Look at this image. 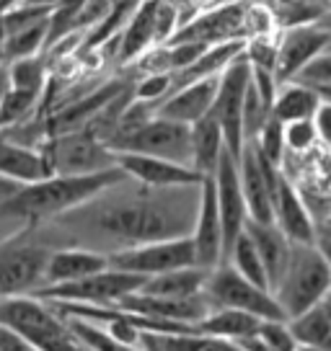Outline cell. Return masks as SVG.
Segmentation results:
<instances>
[{"instance_id":"cell-28","label":"cell","mask_w":331,"mask_h":351,"mask_svg":"<svg viewBox=\"0 0 331 351\" xmlns=\"http://www.w3.org/2000/svg\"><path fill=\"white\" fill-rule=\"evenodd\" d=\"M145 351H246L238 341L212 339L202 333H187V336H174V333H143Z\"/></svg>"},{"instance_id":"cell-49","label":"cell","mask_w":331,"mask_h":351,"mask_svg":"<svg viewBox=\"0 0 331 351\" xmlns=\"http://www.w3.org/2000/svg\"><path fill=\"white\" fill-rule=\"evenodd\" d=\"M111 3H119V0H111Z\"/></svg>"},{"instance_id":"cell-50","label":"cell","mask_w":331,"mask_h":351,"mask_svg":"<svg viewBox=\"0 0 331 351\" xmlns=\"http://www.w3.org/2000/svg\"><path fill=\"white\" fill-rule=\"evenodd\" d=\"M329 49H331V44H329Z\"/></svg>"},{"instance_id":"cell-26","label":"cell","mask_w":331,"mask_h":351,"mask_svg":"<svg viewBox=\"0 0 331 351\" xmlns=\"http://www.w3.org/2000/svg\"><path fill=\"white\" fill-rule=\"evenodd\" d=\"M262 318L243 310H231V307H212L210 313L197 323V333L212 336V339L225 341H243L254 336Z\"/></svg>"},{"instance_id":"cell-35","label":"cell","mask_w":331,"mask_h":351,"mask_svg":"<svg viewBox=\"0 0 331 351\" xmlns=\"http://www.w3.org/2000/svg\"><path fill=\"white\" fill-rule=\"evenodd\" d=\"M67 320V326L73 328L76 339L86 346V351H145L137 349V346H127L111 336L109 330L99 326V323H91V320L83 318H70V315H62Z\"/></svg>"},{"instance_id":"cell-15","label":"cell","mask_w":331,"mask_h":351,"mask_svg":"<svg viewBox=\"0 0 331 351\" xmlns=\"http://www.w3.org/2000/svg\"><path fill=\"white\" fill-rule=\"evenodd\" d=\"M212 181L218 191V209H220L222 230H225V256H228L231 245L238 241V235L246 230V222H249V207L241 189V168H238V160L228 153V147L222 153Z\"/></svg>"},{"instance_id":"cell-23","label":"cell","mask_w":331,"mask_h":351,"mask_svg":"<svg viewBox=\"0 0 331 351\" xmlns=\"http://www.w3.org/2000/svg\"><path fill=\"white\" fill-rule=\"evenodd\" d=\"M0 176H8L19 184H34L49 176L45 153L36 147H26L0 134Z\"/></svg>"},{"instance_id":"cell-43","label":"cell","mask_w":331,"mask_h":351,"mask_svg":"<svg viewBox=\"0 0 331 351\" xmlns=\"http://www.w3.org/2000/svg\"><path fill=\"white\" fill-rule=\"evenodd\" d=\"M5 49H8V29H5V21L0 16V65H5Z\"/></svg>"},{"instance_id":"cell-10","label":"cell","mask_w":331,"mask_h":351,"mask_svg":"<svg viewBox=\"0 0 331 351\" xmlns=\"http://www.w3.org/2000/svg\"><path fill=\"white\" fill-rule=\"evenodd\" d=\"M251 83V62L246 57V49L233 60L231 65L220 73V90L212 114L218 117L225 134L228 153L241 163L243 147H246V132H243V101Z\"/></svg>"},{"instance_id":"cell-42","label":"cell","mask_w":331,"mask_h":351,"mask_svg":"<svg viewBox=\"0 0 331 351\" xmlns=\"http://www.w3.org/2000/svg\"><path fill=\"white\" fill-rule=\"evenodd\" d=\"M21 189H23V184L13 181V178H8V176H0V207H5Z\"/></svg>"},{"instance_id":"cell-3","label":"cell","mask_w":331,"mask_h":351,"mask_svg":"<svg viewBox=\"0 0 331 351\" xmlns=\"http://www.w3.org/2000/svg\"><path fill=\"white\" fill-rule=\"evenodd\" d=\"M0 326L16 330L36 351H86L67 320L52 302L36 295H13L0 300Z\"/></svg>"},{"instance_id":"cell-12","label":"cell","mask_w":331,"mask_h":351,"mask_svg":"<svg viewBox=\"0 0 331 351\" xmlns=\"http://www.w3.org/2000/svg\"><path fill=\"white\" fill-rule=\"evenodd\" d=\"M246 8L249 0H233L199 11L192 21L179 29L171 42H199L205 47H215L222 42L246 39Z\"/></svg>"},{"instance_id":"cell-17","label":"cell","mask_w":331,"mask_h":351,"mask_svg":"<svg viewBox=\"0 0 331 351\" xmlns=\"http://www.w3.org/2000/svg\"><path fill=\"white\" fill-rule=\"evenodd\" d=\"M117 163L133 181L153 189L202 186V181H205V176L194 171L192 165L166 160V158H155V155L117 153Z\"/></svg>"},{"instance_id":"cell-29","label":"cell","mask_w":331,"mask_h":351,"mask_svg":"<svg viewBox=\"0 0 331 351\" xmlns=\"http://www.w3.org/2000/svg\"><path fill=\"white\" fill-rule=\"evenodd\" d=\"M222 263H231L233 269H236L241 276H246L249 282H254V285L264 287V289L272 292L264 261H262V256H259V251H256L254 241L249 238V232L246 230H243L241 235H238V241L231 245V251H228V256H225V261Z\"/></svg>"},{"instance_id":"cell-9","label":"cell","mask_w":331,"mask_h":351,"mask_svg":"<svg viewBox=\"0 0 331 351\" xmlns=\"http://www.w3.org/2000/svg\"><path fill=\"white\" fill-rule=\"evenodd\" d=\"M207 297L212 307H231V310H243L251 313L262 320H287L275 295L264 287L249 282L241 276L231 263H220L218 269L210 271L207 279Z\"/></svg>"},{"instance_id":"cell-31","label":"cell","mask_w":331,"mask_h":351,"mask_svg":"<svg viewBox=\"0 0 331 351\" xmlns=\"http://www.w3.org/2000/svg\"><path fill=\"white\" fill-rule=\"evenodd\" d=\"M246 351H298V339L293 336L290 320H262L254 336L238 341Z\"/></svg>"},{"instance_id":"cell-27","label":"cell","mask_w":331,"mask_h":351,"mask_svg":"<svg viewBox=\"0 0 331 351\" xmlns=\"http://www.w3.org/2000/svg\"><path fill=\"white\" fill-rule=\"evenodd\" d=\"M321 101H323V96L313 88L300 86V83H282L279 90H277L275 104H272V117L277 121H282V124L313 119Z\"/></svg>"},{"instance_id":"cell-14","label":"cell","mask_w":331,"mask_h":351,"mask_svg":"<svg viewBox=\"0 0 331 351\" xmlns=\"http://www.w3.org/2000/svg\"><path fill=\"white\" fill-rule=\"evenodd\" d=\"M331 32L321 23H300L282 29L279 34V55H277V83H290L313 57H319L323 49H329Z\"/></svg>"},{"instance_id":"cell-48","label":"cell","mask_w":331,"mask_h":351,"mask_svg":"<svg viewBox=\"0 0 331 351\" xmlns=\"http://www.w3.org/2000/svg\"><path fill=\"white\" fill-rule=\"evenodd\" d=\"M298 351H323V349H313V346H298Z\"/></svg>"},{"instance_id":"cell-13","label":"cell","mask_w":331,"mask_h":351,"mask_svg":"<svg viewBox=\"0 0 331 351\" xmlns=\"http://www.w3.org/2000/svg\"><path fill=\"white\" fill-rule=\"evenodd\" d=\"M241 189L249 207V219L251 222H275V204H272V191H275L277 176L282 173V168L269 163L264 155L256 150L254 143H246L241 155Z\"/></svg>"},{"instance_id":"cell-1","label":"cell","mask_w":331,"mask_h":351,"mask_svg":"<svg viewBox=\"0 0 331 351\" xmlns=\"http://www.w3.org/2000/svg\"><path fill=\"white\" fill-rule=\"evenodd\" d=\"M199 197L202 186L153 189L127 176L86 204L26 230L49 248L83 245L111 256L145 243L189 238L197 222Z\"/></svg>"},{"instance_id":"cell-8","label":"cell","mask_w":331,"mask_h":351,"mask_svg":"<svg viewBox=\"0 0 331 351\" xmlns=\"http://www.w3.org/2000/svg\"><path fill=\"white\" fill-rule=\"evenodd\" d=\"M148 276L130 274L122 269H104L99 274L83 276L78 282L55 287H39L29 295H36L49 302H76V305H119L124 297L140 292Z\"/></svg>"},{"instance_id":"cell-41","label":"cell","mask_w":331,"mask_h":351,"mask_svg":"<svg viewBox=\"0 0 331 351\" xmlns=\"http://www.w3.org/2000/svg\"><path fill=\"white\" fill-rule=\"evenodd\" d=\"M0 351H36V349L23 336H19L16 330L0 326Z\"/></svg>"},{"instance_id":"cell-4","label":"cell","mask_w":331,"mask_h":351,"mask_svg":"<svg viewBox=\"0 0 331 351\" xmlns=\"http://www.w3.org/2000/svg\"><path fill=\"white\" fill-rule=\"evenodd\" d=\"M331 287V266L326 261L319 243L313 245H298L293 243V256L287 263L285 274L275 287V300L279 302L287 320L308 313L310 307L321 302Z\"/></svg>"},{"instance_id":"cell-20","label":"cell","mask_w":331,"mask_h":351,"mask_svg":"<svg viewBox=\"0 0 331 351\" xmlns=\"http://www.w3.org/2000/svg\"><path fill=\"white\" fill-rule=\"evenodd\" d=\"M109 266H111L109 256L101 251H93V248H83V245L52 248L49 258H47V266H45L42 287L78 282V279H83V276L99 274V271L109 269Z\"/></svg>"},{"instance_id":"cell-37","label":"cell","mask_w":331,"mask_h":351,"mask_svg":"<svg viewBox=\"0 0 331 351\" xmlns=\"http://www.w3.org/2000/svg\"><path fill=\"white\" fill-rule=\"evenodd\" d=\"M249 143L256 145V150L264 155L269 163H275L282 168V160H285V153H287V145H285V124L282 121H277L275 117H269L262 132L256 134L254 140H249Z\"/></svg>"},{"instance_id":"cell-44","label":"cell","mask_w":331,"mask_h":351,"mask_svg":"<svg viewBox=\"0 0 331 351\" xmlns=\"http://www.w3.org/2000/svg\"><path fill=\"white\" fill-rule=\"evenodd\" d=\"M8 88H11V80H8V67L0 65V106H3V99H5Z\"/></svg>"},{"instance_id":"cell-47","label":"cell","mask_w":331,"mask_h":351,"mask_svg":"<svg viewBox=\"0 0 331 351\" xmlns=\"http://www.w3.org/2000/svg\"><path fill=\"white\" fill-rule=\"evenodd\" d=\"M19 3H23V0H0V16L5 11H11V8H16Z\"/></svg>"},{"instance_id":"cell-22","label":"cell","mask_w":331,"mask_h":351,"mask_svg":"<svg viewBox=\"0 0 331 351\" xmlns=\"http://www.w3.org/2000/svg\"><path fill=\"white\" fill-rule=\"evenodd\" d=\"M246 232H249V238L254 241L256 251H259L262 261H264L266 276H269V287H272V292H275V287L279 285L287 263H290V256H293V241L277 228L275 222H272V225H264V222H251V219H249V222H246Z\"/></svg>"},{"instance_id":"cell-36","label":"cell","mask_w":331,"mask_h":351,"mask_svg":"<svg viewBox=\"0 0 331 351\" xmlns=\"http://www.w3.org/2000/svg\"><path fill=\"white\" fill-rule=\"evenodd\" d=\"M272 117V104L259 93V88L254 86V80L249 83L246 90V101H243V132H246V143L254 140L262 132L266 121Z\"/></svg>"},{"instance_id":"cell-5","label":"cell","mask_w":331,"mask_h":351,"mask_svg":"<svg viewBox=\"0 0 331 351\" xmlns=\"http://www.w3.org/2000/svg\"><path fill=\"white\" fill-rule=\"evenodd\" d=\"M109 145L114 153L155 155V158L192 165V127L166 117H150L133 127H122L109 140Z\"/></svg>"},{"instance_id":"cell-16","label":"cell","mask_w":331,"mask_h":351,"mask_svg":"<svg viewBox=\"0 0 331 351\" xmlns=\"http://www.w3.org/2000/svg\"><path fill=\"white\" fill-rule=\"evenodd\" d=\"M194 251H197V266L202 269H218L225 261V230H222L220 209H218V191L212 176L202 184V197H199V212L194 230H192Z\"/></svg>"},{"instance_id":"cell-34","label":"cell","mask_w":331,"mask_h":351,"mask_svg":"<svg viewBox=\"0 0 331 351\" xmlns=\"http://www.w3.org/2000/svg\"><path fill=\"white\" fill-rule=\"evenodd\" d=\"M52 21V19H49ZM49 21L34 23L26 29L8 34V49H5V65L13 60H23V57L45 55L47 44H49Z\"/></svg>"},{"instance_id":"cell-21","label":"cell","mask_w":331,"mask_h":351,"mask_svg":"<svg viewBox=\"0 0 331 351\" xmlns=\"http://www.w3.org/2000/svg\"><path fill=\"white\" fill-rule=\"evenodd\" d=\"M155 16H158V0H140L137 3L135 13L119 34V52H117L119 65H133L148 49L158 47Z\"/></svg>"},{"instance_id":"cell-30","label":"cell","mask_w":331,"mask_h":351,"mask_svg":"<svg viewBox=\"0 0 331 351\" xmlns=\"http://www.w3.org/2000/svg\"><path fill=\"white\" fill-rule=\"evenodd\" d=\"M42 106H45V93L8 88L3 106H0V132L19 127V124L34 119V117H45V114H39Z\"/></svg>"},{"instance_id":"cell-24","label":"cell","mask_w":331,"mask_h":351,"mask_svg":"<svg viewBox=\"0 0 331 351\" xmlns=\"http://www.w3.org/2000/svg\"><path fill=\"white\" fill-rule=\"evenodd\" d=\"M222 153H225V134L218 117L210 111L207 117L192 124V165L205 178L215 176Z\"/></svg>"},{"instance_id":"cell-45","label":"cell","mask_w":331,"mask_h":351,"mask_svg":"<svg viewBox=\"0 0 331 351\" xmlns=\"http://www.w3.org/2000/svg\"><path fill=\"white\" fill-rule=\"evenodd\" d=\"M319 248L323 251V256H326V261H329V266H331V238L329 235L319 232Z\"/></svg>"},{"instance_id":"cell-32","label":"cell","mask_w":331,"mask_h":351,"mask_svg":"<svg viewBox=\"0 0 331 351\" xmlns=\"http://www.w3.org/2000/svg\"><path fill=\"white\" fill-rule=\"evenodd\" d=\"M5 67H8L11 88L45 93L47 86H49V60H47V55L13 60V62H8Z\"/></svg>"},{"instance_id":"cell-6","label":"cell","mask_w":331,"mask_h":351,"mask_svg":"<svg viewBox=\"0 0 331 351\" xmlns=\"http://www.w3.org/2000/svg\"><path fill=\"white\" fill-rule=\"evenodd\" d=\"M42 153H45L49 176H86L119 168L117 153L111 150V145L99 140L89 130H73L62 132V134H52L42 145Z\"/></svg>"},{"instance_id":"cell-11","label":"cell","mask_w":331,"mask_h":351,"mask_svg":"<svg viewBox=\"0 0 331 351\" xmlns=\"http://www.w3.org/2000/svg\"><path fill=\"white\" fill-rule=\"evenodd\" d=\"M109 258L114 269L140 276H155L174 271V269L197 266V251H194L192 235L189 238H171V241H155L145 243V245H135V248H124V251L111 253Z\"/></svg>"},{"instance_id":"cell-46","label":"cell","mask_w":331,"mask_h":351,"mask_svg":"<svg viewBox=\"0 0 331 351\" xmlns=\"http://www.w3.org/2000/svg\"><path fill=\"white\" fill-rule=\"evenodd\" d=\"M319 310H321V313H323V315H326V318L331 320V287H329V289H326V295L321 297Z\"/></svg>"},{"instance_id":"cell-25","label":"cell","mask_w":331,"mask_h":351,"mask_svg":"<svg viewBox=\"0 0 331 351\" xmlns=\"http://www.w3.org/2000/svg\"><path fill=\"white\" fill-rule=\"evenodd\" d=\"M207 279H210V269L187 266V269H174V271H166V274L148 276L140 292H145V295L176 297V300H184V297L205 295Z\"/></svg>"},{"instance_id":"cell-40","label":"cell","mask_w":331,"mask_h":351,"mask_svg":"<svg viewBox=\"0 0 331 351\" xmlns=\"http://www.w3.org/2000/svg\"><path fill=\"white\" fill-rule=\"evenodd\" d=\"M313 121H316V130H319V140L331 150V101L329 99L321 101Z\"/></svg>"},{"instance_id":"cell-19","label":"cell","mask_w":331,"mask_h":351,"mask_svg":"<svg viewBox=\"0 0 331 351\" xmlns=\"http://www.w3.org/2000/svg\"><path fill=\"white\" fill-rule=\"evenodd\" d=\"M218 90H220V75L202 77L197 83L174 90L166 101L155 106V117H166V119L181 121V124H194L202 117H207L215 109L218 101Z\"/></svg>"},{"instance_id":"cell-33","label":"cell","mask_w":331,"mask_h":351,"mask_svg":"<svg viewBox=\"0 0 331 351\" xmlns=\"http://www.w3.org/2000/svg\"><path fill=\"white\" fill-rule=\"evenodd\" d=\"M290 328H293V336L298 339L300 346L331 351V320L321 313L319 305L290 320Z\"/></svg>"},{"instance_id":"cell-18","label":"cell","mask_w":331,"mask_h":351,"mask_svg":"<svg viewBox=\"0 0 331 351\" xmlns=\"http://www.w3.org/2000/svg\"><path fill=\"white\" fill-rule=\"evenodd\" d=\"M272 204H275V225L290 241L298 245L319 243V225L313 219V212L300 197V189L285 176V171L277 176Z\"/></svg>"},{"instance_id":"cell-38","label":"cell","mask_w":331,"mask_h":351,"mask_svg":"<svg viewBox=\"0 0 331 351\" xmlns=\"http://www.w3.org/2000/svg\"><path fill=\"white\" fill-rule=\"evenodd\" d=\"M290 83L308 86V88H313V90H319L321 96L329 93L331 90V49H323L319 57H313L308 65L303 67Z\"/></svg>"},{"instance_id":"cell-39","label":"cell","mask_w":331,"mask_h":351,"mask_svg":"<svg viewBox=\"0 0 331 351\" xmlns=\"http://www.w3.org/2000/svg\"><path fill=\"white\" fill-rule=\"evenodd\" d=\"M319 143V130H316L313 119H300L285 124V145L290 153H308Z\"/></svg>"},{"instance_id":"cell-7","label":"cell","mask_w":331,"mask_h":351,"mask_svg":"<svg viewBox=\"0 0 331 351\" xmlns=\"http://www.w3.org/2000/svg\"><path fill=\"white\" fill-rule=\"evenodd\" d=\"M49 253L52 248L32 230H21L8 241H0V300L39 289Z\"/></svg>"},{"instance_id":"cell-2","label":"cell","mask_w":331,"mask_h":351,"mask_svg":"<svg viewBox=\"0 0 331 351\" xmlns=\"http://www.w3.org/2000/svg\"><path fill=\"white\" fill-rule=\"evenodd\" d=\"M122 178H127V173L122 168H111V171L86 176L52 173L42 181L23 184L21 191L5 207H0V232L13 230V235H19L26 228L49 222L91 202L96 194L114 186Z\"/></svg>"}]
</instances>
